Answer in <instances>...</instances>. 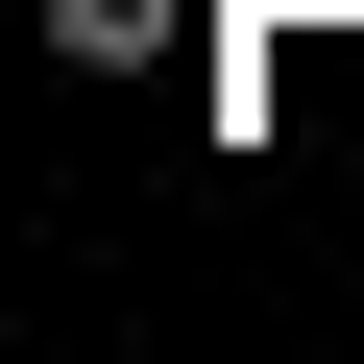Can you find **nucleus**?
<instances>
[{"label":"nucleus","mask_w":364,"mask_h":364,"mask_svg":"<svg viewBox=\"0 0 364 364\" xmlns=\"http://www.w3.org/2000/svg\"><path fill=\"white\" fill-rule=\"evenodd\" d=\"M49 49H73V73H146V49H170V0H49Z\"/></svg>","instance_id":"1"}]
</instances>
